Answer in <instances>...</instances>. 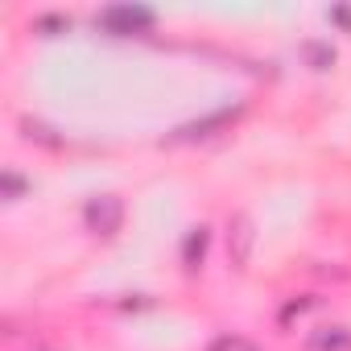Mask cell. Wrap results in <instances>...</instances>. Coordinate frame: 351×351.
<instances>
[{
    "instance_id": "2",
    "label": "cell",
    "mask_w": 351,
    "mask_h": 351,
    "mask_svg": "<svg viewBox=\"0 0 351 351\" xmlns=\"http://www.w3.org/2000/svg\"><path fill=\"white\" fill-rule=\"evenodd\" d=\"M314 351H347L351 347V330L347 326H322L314 339H310Z\"/></svg>"
},
{
    "instance_id": "3",
    "label": "cell",
    "mask_w": 351,
    "mask_h": 351,
    "mask_svg": "<svg viewBox=\"0 0 351 351\" xmlns=\"http://www.w3.org/2000/svg\"><path fill=\"white\" fill-rule=\"evenodd\" d=\"M99 21L112 29H136V25H149V13L145 9H108Z\"/></svg>"
},
{
    "instance_id": "5",
    "label": "cell",
    "mask_w": 351,
    "mask_h": 351,
    "mask_svg": "<svg viewBox=\"0 0 351 351\" xmlns=\"http://www.w3.org/2000/svg\"><path fill=\"white\" fill-rule=\"evenodd\" d=\"M248 248H252V228L240 219V223H236V248H232V261L244 265V261H248Z\"/></svg>"
},
{
    "instance_id": "6",
    "label": "cell",
    "mask_w": 351,
    "mask_h": 351,
    "mask_svg": "<svg viewBox=\"0 0 351 351\" xmlns=\"http://www.w3.org/2000/svg\"><path fill=\"white\" fill-rule=\"evenodd\" d=\"M5 191H9V199L21 195V178H17V173H5Z\"/></svg>"
},
{
    "instance_id": "1",
    "label": "cell",
    "mask_w": 351,
    "mask_h": 351,
    "mask_svg": "<svg viewBox=\"0 0 351 351\" xmlns=\"http://www.w3.org/2000/svg\"><path fill=\"white\" fill-rule=\"evenodd\" d=\"M83 219H87V228H91V232L112 236V232L120 228V219H124V203H120V199H112V195L91 199V203H87V211H83Z\"/></svg>"
},
{
    "instance_id": "4",
    "label": "cell",
    "mask_w": 351,
    "mask_h": 351,
    "mask_svg": "<svg viewBox=\"0 0 351 351\" xmlns=\"http://www.w3.org/2000/svg\"><path fill=\"white\" fill-rule=\"evenodd\" d=\"M203 252H207V228H195L186 236V244H182V256H186V265H199Z\"/></svg>"
}]
</instances>
